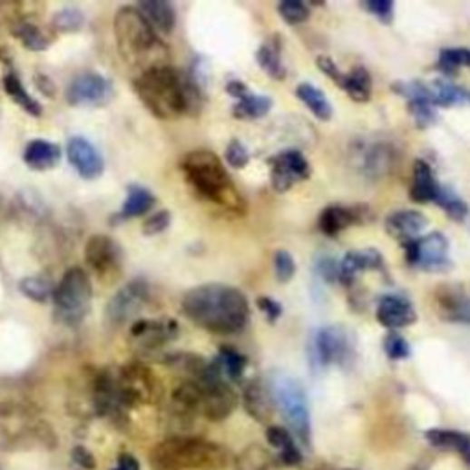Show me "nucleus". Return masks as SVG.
<instances>
[{"mask_svg":"<svg viewBox=\"0 0 470 470\" xmlns=\"http://www.w3.org/2000/svg\"><path fill=\"white\" fill-rule=\"evenodd\" d=\"M278 12H279L281 19L292 26L305 23L310 15L308 6L305 3H301V0H283V3H279V6H278Z\"/></svg>","mask_w":470,"mask_h":470,"instance_id":"a19ab883","label":"nucleus"},{"mask_svg":"<svg viewBox=\"0 0 470 470\" xmlns=\"http://www.w3.org/2000/svg\"><path fill=\"white\" fill-rule=\"evenodd\" d=\"M122 258V247L109 235L94 233L85 245V263L102 281H111L120 274Z\"/></svg>","mask_w":470,"mask_h":470,"instance_id":"9b49d317","label":"nucleus"},{"mask_svg":"<svg viewBox=\"0 0 470 470\" xmlns=\"http://www.w3.org/2000/svg\"><path fill=\"white\" fill-rule=\"evenodd\" d=\"M296 96L318 120H322V122L331 120L333 105L318 87L310 85V83H299L296 87Z\"/></svg>","mask_w":470,"mask_h":470,"instance_id":"c85d7f7f","label":"nucleus"},{"mask_svg":"<svg viewBox=\"0 0 470 470\" xmlns=\"http://www.w3.org/2000/svg\"><path fill=\"white\" fill-rule=\"evenodd\" d=\"M116 378V389L123 406L156 405L162 399L164 387L156 375L140 362L125 364Z\"/></svg>","mask_w":470,"mask_h":470,"instance_id":"6e6552de","label":"nucleus"},{"mask_svg":"<svg viewBox=\"0 0 470 470\" xmlns=\"http://www.w3.org/2000/svg\"><path fill=\"white\" fill-rule=\"evenodd\" d=\"M377 320L386 329H403L416 324L417 315L414 310V305L397 294H387L378 299L377 305Z\"/></svg>","mask_w":470,"mask_h":470,"instance_id":"a211bd4d","label":"nucleus"},{"mask_svg":"<svg viewBox=\"0 0 470 470\" xmlns=\"http://www.w3.org/2000/svg\"><path fill=\"white\" fill-rule=\"evenodd\" d=\"M364 8L384 24H389L396 15V5L391 0H369V3L364 5Z\"/></svg>","mask_w":470,"mask_h":470,"instance_id":"de8ad7c7","label":"nucleus"},{"mask_svg":"<svg viewBox=\"0 0 470 470\" xmlns=\"http://www.w3.org/2000/svg\"><path fill=\"white\" fill-rule=\"evenodd\" d=\"M171 224V213L168 210H162V211H156L154 215H151L142 230L145 235H156V233H162L164 230H168V226Z\"/></svg>","mask_w":470,"mask_h":470,"instance_id":"09e8293b","label":"nucleus"},{"mask_svg":"<svg viewBox=\"0 0 470 470\" xmlns=\"http://www.w3.org/2000/svg\"><path fill=\"white\" fill-rule=\"evenodd\" d=\"M317 63H318V66H320V70L329 77V80H333L337 85H340V82H342V75H344V72L338 68V64L331 59V57H326V55H320L318 59H317Z\"/></svg>","mask_w":470,"mask_h":470,"instance_id":"864d4df0","label":"nucleus"},{"mask_svg":"<svg viewBox=\"0 0 470 470\" xmlns=\"http://www.w3.org/2000/svg\"><path fill=\"white\" fill-rule=\"evenodd\" d=\"M426 439L432 446L437 448H450L455 450L468 465H470V436L455 430H441V428H432L426 434Z\"/></svg>","mask_w":470,"mask_h":470,"instance_id":"cd10ccee","label":"nucleus"},{"mask_svg":"<svg viewBox=\"0 0 470 470\" xmlns=\"http://www.w3.org/2000/svg\"><path fill=\"white\" fill-rule=\"evenodd\" d=\"M270 463L272 455L261 445H250L235 459V470H269Z\"/></svg>","mask_w":470,"mask_h":470,"instance_id":"e433bc0d","label":"nucleus"},{"mask_svg":"<svg viewBox=\"0 0 470 470\" xmlns=\"http://www.w3.org/2000/svg\"><path fill=\"white\" fill-rule=\"evenodd\" d=\"M129 335L140 351H156L179 335V326L175 320H138Z\"/></svg>","mask_w":470,"mask_h":470,"instance_id":"4468645a","label":"nucleus"},{"mask_svg":"<svg viewBox=\"0 0 470 470\" xmlns=\"http://www.w3.org/2000/svg\"><path fill=\"white\" fill-rule=\"evenodd\" d=\"M430 87V103L434 107H455L470 105V91L459 85H454L446 80H436L428 83Z\"/></svg>","mask_w":470,"mask_h":470,"instance_id":"a878e982","label":"nucleus"},{"mask_svg":"<svg viewBox=\"0 0 470 470\" xmlns=\"http://www.w3.org/2000/svg\"><path fill=\"white\" fill-rule=\"evenodd\" d=\"M405 256L410 267L425 272H446L452 269L448 259V241L441 231H432L425 238L403 243Z\"/></svg>","mask_w":470,"mask_h":470,"instance_id":"9d476101","label":"nucleus"},{"mask_svg":"<svg viewBox=\"0 0 470 470\" xmlns=\"http://www.w3.org/2000/svg\"><path fill=\"white\" fill-rule=\"evenodd\" d=\"M436 204L448 215L452 217L454 220L461 222L466 219L468 215V206L465 201H461L452 190L441 186V191H439V197L436 199Z\"/></svg>","mask_w":470,"mask_h":470,"instance_id":"ea45409f","label":"nucleus"},{"mask_svg":"<svg viewBox=\"0 0 470 470\" xmlns=\"http://www.w3.org/2000/svg\"><path fill=\"white\" fill-rule=\"evenodd\" d=\"M461 66H470V50L466 48H446L439 54L437 70L445 75H454Z\"/></svg>","mask_w":470,"mask_h":470,"instance_id":"58836bf2","label":"nucleus"},{"mask_svg":"<svg viewBox=\"0 0 470 470\" xmlns=\"http://www.w3.org/2000/svg\"><path fill=\"white\" fill-rule=\"evenodd\" d=\"M243 403L247 412L259 423H269L270 416H272V408H270V397L267 394V389L256 382L250 380L245 389H243Z\"/></svg>","mask_w":470,"mask_h":470,"instance_id":"bb28decb","label":"nucleus"},{"mask_svg":"<svg viewBox=\"0 0 470 470\" xmlns=\"http://www.w3.org/2000/svg\"><path fill=\"white\" fill-rule=\"evenodd\" d=\"M408 111L419 129H428L437 122L436 107H432L428 102H408Z\"/></svg>","mask_w":470,"mask_h":470,"instance_id":"a18cd8bd","label":"nucleus"},{"mask_svg":"<svg viewBox=\"0 0 470 470\" xmlns=\"http://www.w3.org/2000/svg\"><path fill=\"white\" fill-rule=\"evenodd\" d=\"M279 455H281V461H283L285 465H298V463L301 461V454H299V450L296 448V445H292V446L281 450Z\"/></svg>","mask_w":470,"mask_h":470,"instance_id":"4d7b16f0","label":"nucleus"},{"mask_svg":"<svg viewBox=\"0 0 470 470\" xmlns=\"http://www.w3.org/2000/svg\"><path fill=\"white\" fill-rule=\"evenodd\" d=\"M317 272L320 274V278L328 283H337L340 278V265L338 261H335L329 256H320L317 259Z\"/></svg>","mask_w":470,"mask_h":470,"instance_id":"8fccbe9b","label":"nucleus"},{"mask_svg":"<svg viewBox=\"0 0 470 470\" xmlns=\"http://www.w3.org/2000/svg\"><path fill=\"white\" fill-rule=\"evenodd\" d=\"M258 307H259V310L263 312V315L267 317V320H269L270 324H274V322L281 317V312H283L281 303L276 301V299H272V298H267V296L258 298Z\"/></svg>","mask_w":470,"mask_h":470,"instance_id":"603ef678","label":"nucleus"},{"mask_svg":"<svg viewBox=\"0 0 470 470\" xmlns=\"http://www.w3.org/2000/svg\"><path fill=\"white\" fill-rule=\"evenodd\" d=\"M384 351L391 360H405L412 353L410 344L396 331H389V335L384 338Z\"/></svg>","mask_w":470,"mask_h":470,"instance_id":"c03bdc74","label":"nucleus"},{"mask_svg":"<svg viewBox=\"0 0 470 470\" xmlns=\"http://www.w3.org/2000/svg\"><path fill=\"white\" fill-rule=\"evenodd\" d=\"M272 109V100L269 96L249 94L233 105V116L238 120H258L269 114Z\"/></svg>","mask_w":470,"mask_h":470,"instance_id":"473e14b6","label":"nucleus"},{"mask_svg":"<svg viewBox=\"0 0 470 470\" xmlns=\"http://www.w3.org/2000/svg\"><path fill=\"white\" fill-rule=\"evenodd\" d=\"M338 87L346 91L355 102L364 103L371 98V75L364 66H355L353 70L344 72Z\"/></svg>","mask_w":470,"mask_h":470,"instance_id":"7c9ffc66","label":"nucleus"},{"mask_svg":"<svg viewBox=\"0 0 470 470\" xmlns=\"http://www.w3.org/2000/svg\"><path fill=\"white\" fill-rule=\"evenodd\" d=\"M338 265H340L338 281L344 283V285H351L360 272L382 270L384 269V258L375 249H364V250L348 252Z\"/></svg>","mask_w":470,"mask_h":470,"instance_id":"aec40b11","label":"nucleus"},{"mask_svg":"<svg viewBox=\"0 0 470 470\" xmlns=\"http://www.w3.org/2000/svg\"><path fill=\"white\" fill-rule=\"evenodd\" d=\"M349 470H353V468H349Z\"/></svg>","mask_w":470,"mask_h":470,"instance_id":"052dcab7","label":"nucleus"},{"mask_svg":"<svg viewBox=\"0 0 470 470\" xmlns=\"http://www.w3.org/2000/svg\"><path fill=\"white\" fill-rule=\"evenodd\" d=\"M118 470H140V463L134 455L131 454H122L118 459Z\"/></svg>","mask_w":470,"mask_h":470,"instance_id":"13d9d810","label":"nucleus"},{"mask_svg":"<svg viewBox=\"0 0 470 470\" xmlns=\"http://www.w3.org/2000/svg\"><path fill=\"white\" fill-rule=\"evenodd\" d=\"M256 59H258L259 66L272 77V80L283 82L285 77H287V70H285L283 61H281V48H279V44H276V43L263 44L258 50Z\"/></svg>","mask_w":470,"mask_h":470,"instance_id":"72a5a7b5","label":"nucleus"},{"mask_svg":"<svg viewBox=\"0 0 470 470\" xmlns=\"http://www.w3.org/2000/svg\"><path fill=\"white\" fill-rule=\"evenodd\" d=\"M138 12L145 17V21L152 26L154 32L171 34L177 23V14L173 5L166 0H142L136 6Z\"/></svg>","mask_w":470,"mask_h":470,"instance_id":"5701e85b","label":"nucleus"},{"mask_svg":"<svg viewBox=\"0 0 470 470\" xmlns=\"http://www.w3.org/2000/svg\"><path fill=\"white\" fill-rule=\"evenodd\" d=\"M151 298V289L143 279H134L123 285L109 301L107 317L113 324H125L143 308Z\"/></svg>","mask_w":470,"mask_h":470,"instance_id":"f8f14e48","label":"nucleus"},{"mask_svg":"<svg viewBox=\"0 0 470 470\" xmlns=\"http://www.w3.org/2000/svg\"><path fill=\"white\" fill-rule=\"evenodd\" d=\"M114 35L122 57L142 72L166 64L168 50L136 6H122L114 15Z\"/></svg>","mask_w":470,"mask_h":470,"instance_id":"20e7f679","label":"nucleus"},{"mask_svg":"<svg viewBox=\"0 0 470 470\" xmlns=\"http://www.w3.org/2000/svg\"><path fill=\"white\" fill-rule=\"evenodd\" d=\"M267 439H269V443H270L274 448H278L279 452L294 445L290 434H289L283 426H269V428H267Z\"/></svg>","mask_w":470,"mask_h":470,"instance_id":"3c124183","label":"nucleus"},{"mask_svg":"<svg viewBox=\"0 0 470 470\" xmlns=\"http://www.w3.org/2000/svg\"><path fill=\"white\" fill-rule=\"evenodd\" d=\"M152 470H222L228 452L215 443L199 437H170L149 454Z\"/></svg>","mask_w":470,"mask_h":470,"instance_id":"39448f33","label":"nucleus"},{"mask_svg":"<svg viewBox=\"0 0 470 470\" xmlns=\"http://www.w3.org/2000/svg\"><path fill=\"white\" fill-rule=\"evenodd\" d=\"M226 93L231 96V98H235V100H243V98H247L250 93H249V87L245 85V83H241V82H230L228 85H226Z\"/></svg>","mask_w":470,"mask_h":470,"instance_id":"6e6d98bb","label":"nucleus"},{"mask_svg":"<svg viewBox=\"0 0 470 470\" xmlns=\"http://www.w3.org/2000/svg\"><path fill=\"white\" fill-rule=\"evenodd\" d=\"M426 224L428 220L421 211L399 210L386 219V231L405 243L410 240H417L421 231L426 228Z\"/></svg>","mask_w":470,"mask_h":470,"instance_id":"4be33fe9","label":"nucleus"},{"mask_svg":"<svg viewBox=\"0 0 470 470\" xmlns=\"http://www.w3.org/2000/svg\"><path fill=\"white\" fill-rule=\"evenodd\" d=\"M310 168L299 151H283L270 161V182L278 193L289 191L296 182L307 181Z\"/></svg>","mask_w":470,"mask_h":470,"instance_id":"ddd939ff","label":"nucleus"},{"mask_svg":"<svg viewBox=\"0 0 470 470\" xmlns=\"http://www.w3.org/2000/svg\"><path fill=\"white\" fill-rule=\"evenodd\" d=\"M270 394L281 416L287 419L294 434L303 441V445H310V414L308 403L305 397V389L299 382L289 375L278 373L270 380Z\"/></svg>","mask_w":470,"mask_h":470,"instance_id":"0eeeda50","label":"nucleus"},{"mask_svg":"<svg viewBox=\"0 0 470 470\" xmlns=\"http://www.w3.org/2000/svg\"><path fill=\"white\" fill-rule=\"evenodd\" d=\"M54 317L59 324L75 328L80 326L91 310L93 283L89 274L73 267L68 269L54 289Z\"/></svg>","mask_w":470,"mask_h":470,"instance_id":"423d86ee","label":"nucleus"},{"mask_svg":"<svg viewBox=\"0 0 470 470\" xmlns=\"http://www.w3.org/2000/svg\"><path fill=\"white\" fill-rule=\"evenodd\" d=\"M3 87H5L6 94H8L23 111H26V113L32 114V116H41V113H43L41 105L37 103L35 98H32V96L26 93L23 82L19 80V75H15V73H6L5 80H3Z\"/></svg>","mask_w":470,"mask_h":470,"instance_id":"2f4dec72","label":"nucleus"},{"mask_svg":"<svg viewBox=\"0 0 470 470\" xmlns=\"http://www.w3.org/2000/svg\"><path fill=\"white\" fill-rule=\"evenodd\" d=\"M441 317L448 322L470 324V298L457 287H443L436 294Z\"/></svg>","mask_w":470,"mask_h":470,"instance_id":"412c9836","label":"nucleus"},{"mask_svg":"<svg viewBox=\"0 0 470 470\" xmlns=\"http://www.w3.org/2000/svg\"><path fill=\"white\" fill-rule=\"evenodd\" d=\"M182 312L195 326L217 335L240 333L250 320L247 296L222 283H206L188 290L182 298Z\"/></svg>","mask_w":470,"mask_h":470,"instance_id":"f257e3e1","label":"nucleus"},{"mask_svg":"<svg viewBox=\"0 0 470 470\" xmlns=\"http://www.w3.org/2000/svg\"><path fill=\"white\" fill-rule=\"evenodd\" d=\"M371 219H373V213L366 204H353V206L333 204L320 213L318 228L326 235H329V238H335V235H338L346 228L355 224H366Z\"/></svg>","mask_w":470,"mask_h":470,"instance_id":"2eb2a0df","label":"nucleus"},{"mask_svg":"<svg viewBox=\"0 0 470 470\" xmlns=\"http://www.w3.org/2000/svg\"><path fill=\"white\" fill-rule=\"evenodd\" d=\"M113 93L111 83L103 75L83 73L77 75L66 89V100L70 105H100L109 100Z\"/></svg>","mask_w":470,"mask_h":470,"instance_id":"dca6fc26","label":"nucleus"},{"mask_svg":"<svg viewBox=\"0 0 470 470\" xmlns=\"http://www.w3.org/2000/svg\"><path fill=\"white\" fill-rule=\"evenodd\" d=\"M134 93L142 103L161 120L195 114L202 103L201 85L191 75H184L170 64L140 72L134 80Z\"/></svg>","mask_w":470,"mask_h":470,"instance_id":"f03ea898","label":"nucleus"},{"mask_svg":"<svg viewBox=\"0 0 470 470\" xmlns=\"http://www.w3.org/2000/svg\"><path fill=\"white\" fill-rule=\"evenodd\" d=\"M35 83H37V87H39L46 96H54V89H55V87H54V83L48 80L46 75H44V77H43V75H37V77H35Z\"/></svg>","mask_w":470,"mask_h":470,"instance_id":"bf43d9fd","label":"nucleus"},{"mask_svg":"<svg viewBox=\"0 0 470 470\" xmlns=\"http://www.w3.org/2000/svg\"><path fill=\"white\" fill-rule=\"evenodd\" d=\"M181 170L188 184L202 199L231 211L245 210V201L240 190L231 182L226 168L215 152L206 149L191 151L182 159Z\"/></svg>","mask_w":470,"mask_h":470,"instance_id":"7ed1b4c3","label":"nucleus"},{"mask_svg":"<svg viewBox=\"0 0 470 470\" xmlns=\"http://www.w3.org/2000/svg\"><path fill=\"white\" fill-rule=\"evenodd\" d=\"M19 289L26 298H30L37 303H46L48 299H52L55 287L52 285L50 279H46L43 276H32V278H24L19 283Z\"/></svg>","mask_w":470,"mask_h":470,"instance_id":"4c0bfd02","label":"nucleus"},{"mask_svg":"<svg viewBox=\"0 0 470 470\" xmlns=\"http://www.w3.org/2000/svg\"><path fill=\"white\" fill-rule=\"evenodd\" d=\"M66 154L70 164L83 179H98L105 170L100 151L82 136H73L68 140Z\"/></svg>","mask_w":470,"mask_h":470,"instance_id":"f3484780","label":"nucleus"},{"mask_svg":"<svg viewBox=\"0 0 470 470\" xmlns=\"http://www.w3.org/2000/svg\"><path fill=\"white\" fill-rule=\"evenodd\" d=\"M217 364L220 367L222 377H228L231 380H240L245 373V367H247V357L241 355L238 349L224 346V348L219 349Z\"/></svg>","mask_w":470,"mask_h":470,"instance_id":"f704fd0d","label":"nucleus"},{"mask_svg":"<svg viewBox=\"0 0 470 470\" xmlns=\"http://www.w3.org/2000/svg\"><path fill=\"white\" fill-rule=\"evenodd\" d=\"M439 191H441V184L436 181L432 168L425 161H416L410 199L421 204L436 202V199L439 197Z\"/></svg>","mask_w":470,"mask_h":470,"instance_id":"b1692460","label":"nucleus"},{"mask_svg":"<svg viewBox=\"0 0 470 470\" xmlns=\"http://www.w3.org/2000/svg\"><path fill=\"white\" fill-rule=\"evenodd\" d=\"M154 202H156V199L147 188L138 186V184L129 186L127 199H125V202H123V206H122V210L116 217L120 219V222L127 220V219L142 217L154 206Z\"/></svg>","mask_w":470,"mask_h":470,"instance_id":"c756f323","label":"nucleus"},{"mask_svg":"<svg viewBox=\"0 0 470 470\" xmlns=\"http://www.w3.org/2000/svg\"><path fill=\"white\" fill-rule=\"evenodd\" d=\"M353 353V344L344 328H320L308 342V360L312 369H324L331 364H346Z\"/></svg>","mask_w":470,"mask_h":470,"instance_id":"1a4fd4ad","label":"nucleus"},{"mask_svg":"<svg viewBox=\"0 0 470 470\" xmlns=\"http://www.w3.org/2000/svg\"><path fill=\"white\" fill-rule=\"evenodd\" d=\"M83 23H85L83 14L75 8H64V10L57 12L52 21V24L57 32H75L83 26Z\"/></svg>","mask_w":470,"mask_h":470,"instance_id":"79ce46f5","label":"nucleus"},{"mask_svg":"<svg viewBox=\"0 0 470 470\" xmlns=\"http://www.w3.org/2000/svg\"><path fill=\"white\" fill-rule=\"evenodd\" d=\"M226 156V162L230 168L233 170H243L249 166L250 162V152L247 149V145L240 140H231L224 151Z\"/></svg>","mask_w":470,"mask_h":470,"instance_id":"37998d69","label":"nucleus"},{"mask_svg":"<svg viewBox=\"0 0 470 470\" xmlns=\"http://www.w3.org/2000/svg\"><path fill=\"white\" fill-rule=\"evenodd\" d=\"M72 457H73V461L80 465L82 468H85V470H94L96 468V459H94V455L87 450V448H83V446H75L73 450H72Z\"/></svg>","mask_w":470,"mask_h":470,"instance_id":"5fc2aeb1","label":"nucleus"},{"mask_svg":"<svg viewBox=\"0 0 470 470\" xmlns=\"http://www.w3.org/2000/svg\"><path fill=\"white\" fill-rule=\"evenodd\" d=\"M274 270H276L278 281H281V283L290 281L296 274L294 258L287 250H278L276 256H274Z\"/></svg>","mask_w":470,"mask_h":470,"instance_id":"49530a36","label":"nucleus"},{"mask_svg":"<svg viewBox=\"0 0 470 470\" xmlns=\"http://www.w3.org/2000/svg\"><path fill=\"white\" fill-rule=\"evenodd\" d=\"M61 161V149L48 140H32L24 149V162L35 171L54 170Z\"/></svg>","mask_w":470,"mask_h":470,"instance_id":"393cba45","label":"nucleus"},{"mask_svg":"<svg viewBox=\"0 0 470 470\" xmlns=\"http://www.w3.org/2000/svg\"><path fill=\"white\" fill-rule=\"evenodd\" d=\"M358 164L360 171L367 179H382L396 164V151L386 143H373L362 151V154L358 156Z\"/></svg>","mask_w":470,"mask_h":470,"instance_id":"6ab92c4d","label":"nucleus"},{"mask_svg":"<svg viewBox=\"0 0 470 470\" xmlns=\"http://www.w3.org/2000/svg\"><path fill=\"white\" fill-rule=\"evenodd\" d=\"M14 37H17L28 50H34V52H43L52 43V37L44 30L30 23L17 24L14 28Z\"/></svg>","mask_w":470,"mask_h":470,"instance_id":"c9c22d12","label":"nucleus"}]
</instances>
